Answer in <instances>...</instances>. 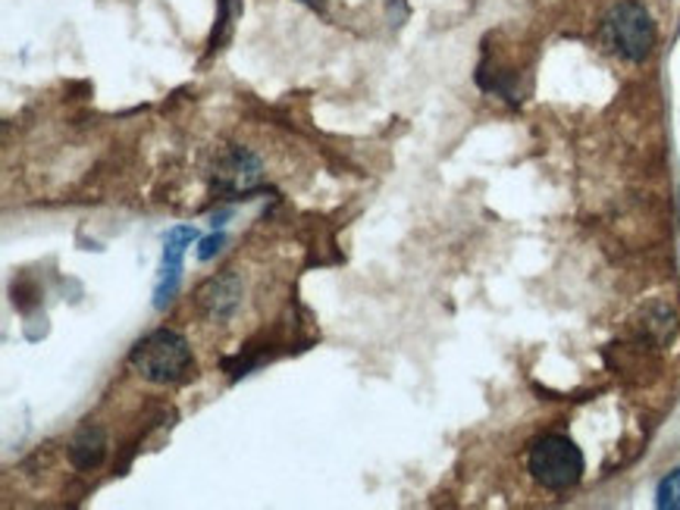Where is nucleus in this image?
Segmentation results:
<instances>
[{
	"mask_svg": "<svg viewBox=\"0 0 680 510\" xmlns=\"http://www.w3.org/2000/svg\"><path fill=\"white\" fill-rule=\"evenodd\" d=\"M129 367L147 382L176 386V382H186L195 373V357H191L186 335H179L176 329H154L132 347Z\"/></svg>",
	"mask_w": 680,
	"mask_h": 510,
	"instance_id": "f257e3e1",
	"label": "nucleus"
},
{
	"mask_svg": "<svg viewBox=\"0 0 680 510\" xmlns=\"http://www.w3.org/2000/svg\"><path fill=\"white\" fill-rule=\"evenodd\" d=\"M527 469L546 491H571L583 479V451L568 435H542L530 445Z\"/></svg>",
	"mask_w": 680,
	"mask_h": 510,
	"instance_id": "f03ea898",
	"label": "nucleus"
},
{
	"mask_svg": "<svg viewBox=\"0 0 680 510\" xmlns=\"http://www.w3.org/2000/svg\"><path fill=\"white\" fill-rule=\"evenodd\" d=\"M605 44L630 63H643L656 47V22L637 0H621L602 25Z\"/></svg>",
	"mask_w": 680,
	"mask_h": 510,
	"instance_id": "7ed1b4c3",
	"label": "nucleus"
},
{
	"mask_svg": "<svg viewBox=\"0 0 680 510\" xmlns=\"http://www.w3.org/2000/svg\"><path fill=\"white\" fill-rule=\"evenodd\" d=\"M239 304H242V279L232 269L207 279L205 286L198 288V307H201V313H205L207 320H213V323L229 320L239 310Z\"/></svg>",
	"mask_w": 680,
	"mask_h": 510,
	"instance_id": "20e7f679",
	"label": "nucleus"
},
{
	"mask_svg": "<svg viewBox=\"0 0 680 510\" xmlns=\"http://www.w3.org/2000/svg\"><path fill=\"white\" fill-rule=\"evenodd\" d=\"M213 182L227 195H248L251 188L261 185V160L245 147H232L217 164Z\"/></svg>",
	"mask_w": 680,
	"mask_h": 510,
	"instance_id": "39448f33",
	"label": "nucleus"
},
{
	"mask_svg": "<svg viewBox=\"0 0 680 510\" xmlns=\"http://www.w3.org/2000/svg\"><path fill=\"white\" fill-rule=\"evenodd\" d=\"M107 454V432L101 426H83L69 445V461L76 469H98Z\"/></svg>",
	"mask_w": 680,
	"mask_h": 510,
	"instance_id": "423d86ee",
	"label": "nucleus"
},
{
	"mask_svg": "<svg viewBox=\"0 0 680 510\" xmlns=\"http://www.w3.org/2000/svg\"><path fill=\"white\" fill-rule=\"evenodd\" d=\"M195 239H198V232H195V229H188V225L169 229V235H166V242H164V269L183 266V254H186V247H191Z\"/></svg>",
	"mask_w": 680,
	"mask_h": 510,
	"instance_id": "0eeeda50",
	"label": "nucleus"
},
{
	"mask_svg": "<svg viewBox=\"0 0 680 510\" xmlns=\"http://www.w3.org/2000/svg\"><path fill=\"white\" fill-rule=\"evenodd\" d=\"M656 508L680 510V467L661 476L659 489H656Z\"/></svg>",
	"mask_w": 680,
	"mask_h": 510,
	"instance_id": "6e6552de",
	"label": "nucleus"
},
{
	"mask_svg": "<svg viewBox=\"0 0 680 510\" xmlns=\"http://www.w3.org/2000/svg\"><path fill=\"white\" fill-rule=\"evenodd\" d=\"M223 242H227L223 235H210V239H205L201 247H198V257H201V260H210V257L223 247Z\"/></svg>",
	"mask_w": 680,
	"mask_h": 510,
	"instance_id": "1a4fd4ad",
	"label": "nucleus"
}]
</instances>
